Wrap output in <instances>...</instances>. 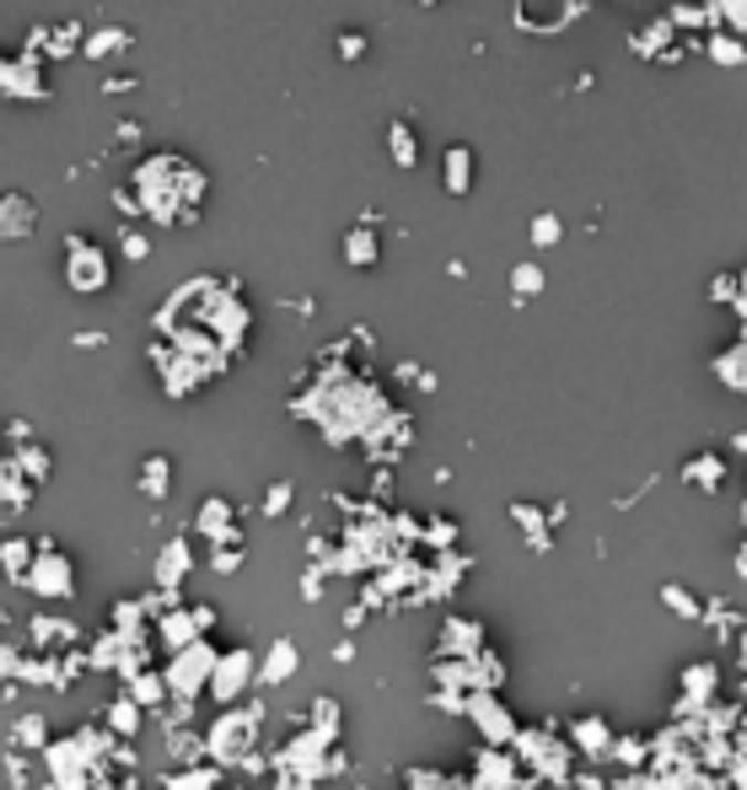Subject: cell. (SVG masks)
<instances>
[{
	"label": "cell",
	"mask_w": 747,
	"mask_h": 790,
	"mask_svg": "<svg viewBox=\"0 0 747 790\" xmlns=\"http://www.w3.org/2000/svg\"><path fill=\"white\" fill-rule=\"evenodd\" d=\"M60 275H65V286L71 291H82V296H92V291H103L108 286V253H103V243H92L86 232H71L65 237V258H60Z\"/></svg>",
	"instance_id": "cell-2"
},
{
	"label": "cell",
	"mask_w": 747,
	"mask_h": 790,
	"mask_svg": "<svg viewBox=\"0 0 747 790\" xmlns=\"http://www.w3.org/2000/svg\"><path fill=\"white\" fill-rule=\"evenodd\" d=\"M511 280H516V296H533V291L543 286V275H538V269H527V264H522V269H516Z\"/></svg>",
	"instance_id": "cell-9"
},
{
	"label": "cell",
	"mask_w": 747,
	"mask_h": 790,
	"mask_svg": "<svg viewBox=\"0 0 747 790\" xmlns=\"http://www.w3.org/2000/svg\"><path fill=\"white\" fill-rule=\"evenodd\" d=\"M339 54H344V60L366 54V39H361V33H344V39H339Z\"/></svg>",
	"instance_id": "cell-11"
},
{
	"label": "cell",
	"mask_w": 747,
	"mask_h": 790,
	"mask_svg": "<svg viewBox=\"0 0 747 790\" xmlns=\"http://www.w3.org/2000/svg\"><path fill=\"white\" fill-rule=\"evenodd\" d=\"M103 86H108V92H129V86H135V76H125V71H119V76H108Z\"/></svg>",
	"instance_id": "cell-13"
},
{
	"label": "cell",
	"mask_w": 747,
	"mask_h": 790,
	"mask_svg": "<svg viewBox=\"0 0 747 790\" xmlns=\"http://www.w3.org/2000/svg\"><path fill=\"white\" fill-rule=\"evenodd\" d=\"M33 226H39V205L28 194H0V243L33 237Z\"/></svg>",
	"instance_id": "cell-4"
},
{
	"label": "cell",
	"mask_w": 747,
	"mask_h": 790,
	"mask_svg": "<svg viewBox=\"0 0 747 790\" xmlns=\"http://www.w3.org/2000/svg\"><path fill=\"white\" fill-rule=\"evenodd\" d=\"M387 151H393V162L404 167V172L419 162V140H415V129L404 125V119H393V125H387Z\"/></svg>",
	"instance_id": "cell-7"
},
{
	"label": "cell",
	"mask_w": 747,
	"mask_h": 790,
	"mask_svg": "<svg viewBox=\"0 0 747 790\" xmlns=\"http://www.w3.org/2000/svg\"><path fill=\"white\" fill-rule=\"evenodd\" d=\"M129 28H92V33H86L82 39V54L86 60H108V54H125L129 49Z\"/></svg>",
	"instance_id": "cell-6"
},
{
	"label": "cell",
	"mask_w": 747,
	"mask_h": 790,
	"mask_svg": "<svg viewBox=\"0 0 747 790\" xmlns=\"http://www.w3.org/2000/svg\"><path fill=\"white\" fill-rule=\"evenodd\" d=\"M0 97H17V103H49L54 97V86L43 76L39 60H28L22 49L17 54H6L0 49Z\"/></svg>",
	"instance_id": "cell-3"
},
{
	"label": "cell",
	"mask_w": 747,
	"mask_h": 790,
	"mask_svg": "<svg viewBox=\"0 0 747 790\" xmlns=\"http://www.w3.org/2000/svg\"><path fill=\"white\" fill-rule=\"evenodd\" d=\"M129 189L140 200V215H151L162 226H183V221H194V210L205 200V172L189 157H178V151H162V157H140L135 162Z\"/></svg>",
	"instance_id": "cell-1"
},
{
	"label": "cell",
	"mask_w": 747,
	"mask_h": 790,
	"mask_svg": "<svg viewBox=\"0 0 747 790\" xmlns=\"http://www.w3.org/2000/svg\"><path fill=\"white\" fill-rule=\"evenodd\" d=\"M441 183H447V194H468L473 189V151L468 146H447V157H441Z\"/></svg>",
	"instance_id": "cell-5"
},
{
	"label": "cell",
	"mask_w": 747,
	"mask_h": 790,
	"mask_svg": "<svg viewBox=\"0 0 747 790\" xmlns=\"http://www.w3.org/2000/svg\"><path fill=\"white\" fill-rule=\"evenodd\" d=\"M146 248H151V243H146L140 232H125V258H146Z\"/></svg>",
	"instance_id": "cell-12"
},
{
	"label": "cell",
	"mask_w": 747,
	"mask_h": 790,
	"mask_svg": "<svg viewBox=\"0 0 747 790\" xmlns=\"http://www.w3.org/2000/svg\"><path fill=\"white\" fill-rule=\"evenodd\" d=\"M533 237H538V243H554V237H559V215H538V221H533Z\"/></svg>",
	"instance_id": "cell-10"
},
{
	"label": "cell",
	"mask_w": 747,
	"mask_h": 790,
	"mask_svg": "<svg viewBox=\"0 0 747 790\" xmlns=\"http://www.w3.org/2000/svg\"><path fill=\"white\" fill-rule=\"evenodd\" d=\"M344 258H350V264H376V232H372V221H366V226H355V232L344 237Z\"/></svg>",
	"instance_id": "cell-8"
}]
</instances>
